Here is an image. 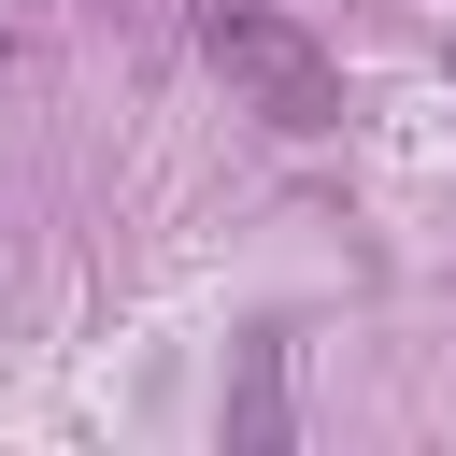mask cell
<instances>
[{
    "instance_id": "1",
    "label": "cell",
    "mask_w": 456,
    "mask_h": 456,
    "mask_svg": "<svg viewBox=\"0 0 456 456\" xmlns=\"http://www.w3.org/2000/svg\"><path fill=\"white\" fill-rule=\"evenodd\" d=\"M200 57L271 114V128H342V71L314 28H285L271 0H200Z\"/></svg>"
},
{
    "instance_id": "2",
    "label": "cell",
    "mask_w": 456,
    "mask_h": 456,
    "mask_svg": "<svg viewBox=\"0 0 456 456\" xmlns=\"http://www.w3.org/2000/svg\"><path fill=\"white\" fill-rule=\"evenodd\" d=\"M228 442H285V342H242V399H228Z\"/></svg>"
}]
</instances>
